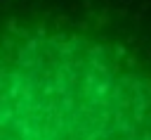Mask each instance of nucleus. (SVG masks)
I'll use <instances>...</instances> for the list:
<instances>
[{
    "label": "nucleus",
    "mask_w": 151,
    "mask_h": 140,
    "mask_svg": "<svg viewBox=\"0 0 151 140\" xmlns=\"http://www.w3.org/2000/svg\"><path fill=\"white\" fill-rule=\"evenodd\" d=\"M0 140H151V81L87 36L0 33Z\"/></svg>",
    "instance_id": "f257e3e1"
}]
</instances>
